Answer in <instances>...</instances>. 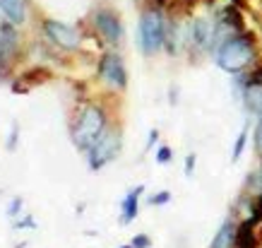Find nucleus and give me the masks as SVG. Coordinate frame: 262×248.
<instances>
[{"label":"nucleus","mask_w":262,"mask_h":248,"mask_svg":"<svg viewBox=\"0 0 262 248\" xmlns=\"http://www.w3.org/2000/svg\"><path fill=\"white\" fill-rule=\"evenodd\" d=\"M214 53H216V65H219L222 70L231 72V75L243 72L248 65H253L255 58H257L253 32H241V34L229 36Z\"/></svg>","instance_id":"nucleus-1"},{"label":"nucleus","mask_w":262,"mask_h":248,"mask_svg":"<svg viewBox=\"0 0 262 248\" xmlns=\"http://www.w3.org/2000/svg\"><path fill=\"white\" fill-rule=\"evenodd\" d=\"M108 130V118H106V111H103L101 106L96 104H87L84 109H80L77 113V118L72 123V142L77 150L82 152H89L92 147H94L101 135Z\"/></svg>","instance_id":"nucleus-2"},{"label":"nucleus","mask_w":262,"mask_h":248,"mask_svg":"<svg viewBox=\"0 0 262 248\" xmlns=\"http://www.w3.org/2000/svg\"><path fill=\"white\" fill-rule=\"evenodd\" d=\"M166 29L168 19L161 8L147 5L140 15V24H137V44L144 56H154L161 48L166 46Z\"/></svg>","instance_id":"nucleus-3"},{"label":"nucleus","mask_w":262,"mask_h":248,"mask_svg":"<svg viewBox=\"0 0 262 248\" xmlns=\"http://www.w3.org/2000/svg\"><path fill=\"white\" fill-rule=\"evenodd\" d=\"M92 27H94L96 36H101L108 46H118L123 41V22H120L118 10L111 5H99L92 12Z\"/></svg>","instance_id":"nucleus-4"},{"label":"nucleus","mask_w":262,"mask_h":248,"mask_svg":"<svg viewBox=\"0 0 262 248\" xmlns=\"http://www.w3.org/2000/svg\"><path fill=\"white\" fill-rule=\"evenodd\" d=\"M17 58H19L17 24L5 19V22H0V80H8V75L15 68Z\"/></svg>","instance_id":"nucleus-5"},{"label":"nucleus","mask_w":262,"mask_h":248,"mask_svg":"<svg viewBox=\"0 0 262 248\" xmlns=\"http://www.w3.org/2000/svg\"><path fill=\"white\" fill-rule=\"evenodd\" d=\"M120 152V130L116 128H108L106 133L101 135V140L89 150V169H94V171H99V169H103L108 161H113L116 157H118Z\"/></svg>","instance_id":"nucleus-6"},{"label":"nucleus","mask_w":262,"mask_h":248,"mask_svg":"<svg viewBox=\"0 0 262 248\" xmlns=\"http://www.w3.org/2000/svg\"><path fill=\"white\" fill-rule=\"evenodd\" d=\"M41 29L53 46L63 48V51H77L82 46V34L70 24L60 22V19H43Z\"/></svg>","instance_id":"nucleus-7"},{"label":"nucleus","mask_w":262,"mask_h":248,"mask_svg":"<svg viewBox=\"0 0 262 248\" xmlns=\"http://www.w3.org/2000/svg\"><path fill=\"white\" fill-rule=\"evenodd\" d=\"M99 77L101 82H106L108 87L113 89H125L127 87V70H125V63L118 53H103L99 58Z\"/></svg>","instance_id":"nucleus-8"},{"label":"nucleus","mask_w":262,"mask_h":248,"mask_svg":"<svg viewBox=\"0 0 262 248\" xmlns=\"http://www.w3.org/2000/svg\"><path fill=\"white\" fill-rule=\"evenodd\" d=\"M188 46L192 53L214 51V22L207 17H195L188 27Z\"/></svg>","instance_id":"nucleus-9"},{"label":"nucleus","mask_w":262,"mask_h":248,"mask_svg":"<svg viewBox=\"0 0 262 248\" xmlns=\"http://www.w3.org/2000/svg\"><path fill=\"white\" fill-rule=\"evenodd\" d=\"M48 80H51V70H48V68H41V65H34V68L24 70L22 75L12 82V92H15V94H24V92L39 87V85H46Z\"/></svg>","instance_id":"nucleus-10"},{"label":"nucleus","mask_w":262,"mask_h":248,"mask_svg":"<svg viewBox=\"0 0 262 248\" xmlns=\"http://www.w3.org/2000/svg\"><path fill=\"white\" fill-rule=\"evenodd\" d=\"M257 222L253 217H248L238 224L236 229V248H257L260 246V239H257Z\"/></svg>","instance_id":"nucleus-11"},{"label":"nucleus","mask_w":262,"mask_h":248,"mask_svg":"<svg viewBox=\"0 0 262 248\" xmlns=\"http://www.w3.org/2000/svg\"><path fill=\"white\" fill-rule=\"evenodd\" d=\"M0 12L5 15V19L19 27L27 22V0H0Z\"/></svg>","instance_id":"nucleus-12"},{"label":"nucleus","mask_w":262,"mask_h":248,"mask_svg":"<svg viewBox=\"0 0 262 248\" xmlns=\"http://www.w3.org/2000/svg\"><path fill=\"white\" fill-rule=\"evenodd\" d=\"M236 229H238V224L233 219H226L219 226V232L214 234V241L209 248H236Z\"/></svg>","instance_id":"nucleus-13"},{"label":"nucleus","mask_w":262,"mask_h":248,"mask_svg":"<svg viewBox=\"0 0 262 248\" xmlns=\"http://www.w3.org/2000/svg\"><path fill=\"white\" fill-rule=\"evenodd\" d=\"M144 193L142 185H137V188H133V191L127 193L125 198H123V205H120V210H123V215H120V222L123 224H130L133 219L137 217V208H140V195Z\"/></svg>","instance_id":"nucleus-14"},{"label":"nucleus","mask_w":262,"mask_h":248,"mask_svg":"<svg viewBox=\"0 0 262 248\" xmlns=\"http://www.w3.org/2000/svg\"><path fill=\"white\" fill-rule=\"evenodd\" d=\"M243 101L248 111L262 118V82H253L243 87Z\"/></svg>","instance_id":"nucleus-15"},{"label":"nucleus","mask_w":262,"mask_h":248,"mask_svg":"<svg viewBox=\"0 0 262 248\" xmlns=\"http://www.w3.org/2000/svg\"><path fill=\"white\" fill-rule=\"evenodd\" d=\"M246 140H248V126L241 130L238 140H236V144H233V154H231V159L233 161H238V157L243 154V150H246Z\"/></svg>","instance_id":"nucleus-16"},{"label":"nucleus","mask_w":262,"mask_h":248,"mask_svg":"<svg viewBox=\"0 0 262 248\" xmlns=\"http://www.w3.org/2000/svg\"><path fill=\"white\" fill-rule=\"evenodd\" d=\"M171 157H173V154H171V147H168V144H161L159 150H157V161H159V164H168Z\"/></svg>","instance_id":"nucleus-17"},{"label":"nucleus","mask_w":262,"mask_h":248,"mask_svg":"<svg viewBox=\"0 0 262 248\" xmlns=\"http://www.w3.org/2000/svg\"><path fill=\"white\" fill-rule=\"evenodd\" d=\"M168 200H171V193H168V191H161L159 195H151V198H149V205H166Z\"/></svg>","instance_id":"nucleus-18"},{"label":"nucleus","mask_w":262,"mask_h":248,"mask_svg":"<svg viewBox=\"0 0 262 248\" xmlns=\"http://www.w3.org/2000/svg\"><path fill=\"white\" fill-rule=\"evenodd\" d=\"M149 246H151V239L144 236V234H137L135 239H133V248H149Z\"/></svg>","instance_id":"nucleus-19"},{"label":"nucleus","mask_w":262,"mask_h":248,"mask_svg":"<svg viewBox=\"0 0 262 248\" xmlns=\"http://www.w3.org/2000/svg\"><path fill=\"white\" fill-rule=\"evenodd\" d=\"M255 152L260 154V159H262V118L257 123V128H255Z\"/></svg>","instance_id":"nucleus-20"},{"label":"nucleus","mask_w":262,"mask_h":248,"mask_svg":"<svg viewBox=\"0 0 262 248\" xmlns=\"http://www.w3.org/2000/svg\"><path fill=\"white\" fill-rule=\"evenodd\" d=\"M19 210H22V198H15V200L10 202L8 215H10V217H17V215H19Z\"/></svg>","instance_id":"nucleus-21"},{"label":"nucleus","mask_w":262,"mask_h":248,"mask_svg":"<svg viewBox=\"0 0 262 248\" xmlns=\"http://www.w3.org/2000/svg\"><path fill=\"white\" fill-rule=\"evenodd\" d=\"M17 133H19V128H17V123H12V133H10V142H8L10 150H15V144H17Z\"/></svg>","instance_id":"nucleus-22"},{"label":"nucleus","mask_w":262,"mask_h":248,"mask_svg":"<svg viewBox=\"0 0 262 248\" xmlns=\"http://www.w3.org/2000/svg\"><path fill=\"white\" fill-rule=\"evenodd\" d=\"M192 169H195V154H188V157H185V174H188V176L192 174Z\"/></svg>","instance_id":"nucleus-23"},{"label":"nucleus","mask_w":262,"mask_h":248,"mask_svg":"<svg viewBox=\"0 0 262 248\" xmlns=\"http://www.w3.org/2000/svg\"><path fill=\"white\" fill-rule=\"evenodd\" d=\"M171 3H173V0H149V5H154V8H161V10H166Z\"/></svg>","instance_id":"nucleus-24"},{"label":"nucleus","mask_w":262,"mask_h":248,"mask_svg":"<svg viewBox=\"0 0 262 248\" xmlns=\"http://www.w3.org/2000/svg\"><path fill=\"white\" fill-rule=\"evenodd\" d=\"M157 137H159V133H157V130H151V133H149V140H147V150H149L151 144L157 142Z\"/></svg>","instance_id":"nucleus-25"},{"label":"nucleus","mask_w":262,"mask_h":248,"mask_svg":"<svg viewBox=\"0 0 262 248\" xmlns=\"http://www.w3.org/2000/svg\"><path fill=\"white\" fill-rule=\"evenodd\" d=\"M17 229H19V226H34V219L32 217H27V219H24V222H19V224H15Z\"/></svg>","instance_id":"nucleus-26"},{"label":"nucleus","mask_w":262,"mask_h":248,"mask_svg":"<svg viewBox=\"0 0 262 248\" xmlns=\"http://www.w3.org/2000/svg\"><path fill=\"white\" fill-rule=\"evenodd\" d=\"M229 3H233V5H236V8H246V0H229Z\"/></svg>","instance_id":"nucleus-27"},{"label":"nucleus","mask_w":262,"mask_h":248,"mask_svg":"<svg viewBox=\"0 0 262 248\" xmlns=\"http://www.w3.org/2000/svg\"><path fill=\"white\" fill-rule=\"evenodd\" d=\"M120 248H133V243H130V246H120Z\"/></svg>","instance_id":"nucleus-28"},{"label":"nucleus","mask_w":262,"mask_h":248,"mask_svg":"<svg viewBox=\"0 0 262 248\" xmlns=\"http://www.w3.org/2000/svg\"><path fill=\"white\" fill-rule=\"evenodd\" d=\"M260 32H262V22H260Z\"/></svg>","instance_id":"nucleus-29"}]
</instances>
